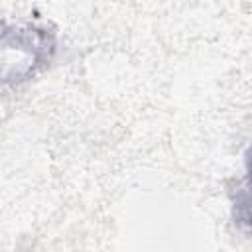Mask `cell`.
<instances>
[{"label":"cell","mask_w":252,"mask_h":252,"mask_svg":"<svg viewBox=\"0 0 252 252\" xmlns=\"http://www.w3.org/2000/svg\"><path fill=\"white\" fill-rule=\"evenodd\" d=\"M57 51L55 32L35 24L0 26V85L14 87L49 67Z\"/></svg>","instance_id":"obj_1"}]
</instances>
